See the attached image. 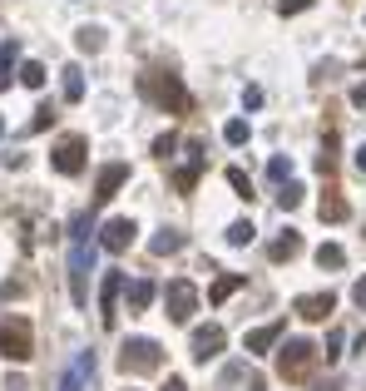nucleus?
Here are the masks:
<instances>
[{"label": "nucleus", "mask_w": 366, "mask_h": 391, "mask_svg": "<svg viewBox=\"0 0 366 391\" xmlns=\"http://www.w3.org/2000/svg\"><path fill=\"white\" fill-rule=\"evenodd\" d=\"M134 233H139L134 218H109V223L99 228V248H104V253H124V248L134 243Z\"/></svg>", "instance_id": "nucleus-9"}, {"label": "nucleus", "mask_w": 366, "mask_h": 391, "mask_svg": "<svg viewBox=\"0 0 366 391\" xmlns=\"http://www.w3.org/2000/svg\"><path fill=\"white\" fill-rule=\"evenodd\" d=\"M149 248H154V258H164V253H179V248H183V233H174V228H164V233H159V238H154Z\"/></svg>", "instance_id": "nucleus-23"}, {"label": "nucleus", "mask_w": 366, "mask_h": 391, "mask_svg": "<svg viewBox=\"0 0 366 391\" xmlns=\"http://www.w3.org/2000/svg\"><path fill=\"white\" fill-rule=\"evenodd\" d=\"M357 174H366V144H357Z\"/></svg>", "instance_id": "nucleus-38"}, {"label": "nucleus", "mask_w": 366, "mask_h": 391, "mask_svg": "<svg viewBox=\"0 0 366 391\" xmlns=\"http://www.w3.org/2000/svg\"><path fill=\"white\" fill-rule=\"evenodd\" d=\"M342 263H347V253H342L337 243H322V248H317V268H342Z\"/></svg>", "instance_id": "nucleus-27"}, {"label": "nucleus", "mask_w": 366, "mask_h": 391, "mask_svg": "<svg viewBox=\"0 0 366 391\" xmlns=\"http://www.w3.org/2000/svg\"><path fill=\"white\" fill-rule=\"evenodd\" d=\"M253 238H258V228H253V223H248V218H238V223H233V228H228V243H233V248H248V243H253Z\"/></svg>", "instance_id": "nucleus-24"}, {"label": "nucleus", "mask_w": 366, "mask_h": 391, "mask_svg": "<svg viewBox=\"0 0 366 391\" xmlns=\"http://www.w3.org/2000/svg\"><path fill=\"white\" fill-rule=\"evenodd\" d=\"M352 297H357V302H362V307H366V278H362V283H357V288H352Z\"/></svg>", "instance_id": "nucleus-39"}, {"label": "nucleus", "mask_w": 366, "mask_h": 391, "mask_svg": "<svg viewBox=\"0 0 366 391\" xmlns=\"http://www.w3.org/2000/svg\"><path fill=\"white\" fill-rule=\"evenodd\" d=\"M282 332H287V317H273V322H263V327H253L243 347H248L253 357H263V352H273V347H277V337H282Z\"/></svg>", "instance_id": "nucleus-13"}, {"label": "nucleus", "mask_w": 366, "mask_h": 391, "mask_svg": "<svg viewBox=\"0 0 366 391\" xmlns=\"http://www.w3.org/2000/svg\"><path fill=\"white\" fill-rule=\"evenodd\" d=\"M90 144L80 139V134H65L60 144H55V154H50V164H55V174H85V164H90V154H85Z\"/></svg>", "instance_id": "nucleus-6"}, {"label": "nucleus", "mask_w": 366, "mask_h": 391, "mask_svg": "<svg viewBox=\"0 0 366 391\" xmlns=\"http://www.w3.org/2000/svg\"><path fill=\"white\" fill-rule=\"evenodd\" d=\"M0 139H5V119H0Z\"/></svg>", "instance_id": "nucleus-41"}, {"label": "nucleus", "mask_w": 366, "mask_h": 391, "mask_svg": "<svg viewBox=\"0 0 366 391\" xmlns=\"http://www.w3.org/2000/svg\"><path fill=\"white\" fill-rule=\"evenodd\" d=\"M50 124H55V109H50V104H40V109H35V119H30V134H40V129H50Z\"/></svg>", "instance_id": "nucleus-31"}, {"label": "nucleus", "mask_w": 366, "mask_h": 391, "mask_svg": "<svg viewBox=\"0 0 366 391\" xmlns=\"http://www.w3.org/2000/svg\"><path fill=\"white\" fill-rule=\"evenodd\" d=\"M223 342H228L223 327H198V332H193V362L208 367L213 357H223Z\"/></svg>", "instance_id": "nucleus-12"}, {"label": "nucleus", "mask_w": 366, "mask_h": 391, "mask_svg": "<svg viewBox=\"0 0 366 391\" xmlns=\"http://www.w3.org/2000/svg\"><path fill=\"white\" fill-rule=\"evenodd\" d=\"M75 45H80L85 55H99V50H104V30H99V25H85V30H75Z\"/></svg>", "instance_id": "nucleus-21"}, {"label": "nucleus", "mask_w": 366, "mask_h": 391, "mask_svg": "<svg viewBox=\"0 0 366 391\" xmlns=\"http://www.w3.org/2000/svg\"><path fill=\"white\" fill-rule=\"evenodd\" d=\"M65 99H70V104H80V99H85V75H80L75 65L65 70Z\"/></svg>", "instance_id": "nucleus-25"}, {"label": "nucleus", "mask_w": 366, "mask_h": 391, "mask_svg": "<svg viewBox=\"0 0 366 391\" xmlns=\"http://www.w3.org/2000/svg\"><path fill=\"white\" fill-rule=\"evenodd\" d=\"M248 134H253V129H248V119H228V124H223V139H228L233 149H238V144H248Z\"/></svg>", "instance_id": "nucleus-26"}, {"label": "nucleus", "mask_w": 366, "mask_h": 391, "mask_svg": "<svg viewBox=\"0 0 366 391\" xmlns=\"http://www.w3.org/2000/svg\"><path fill=\"white\" fill-rule=\"evenodd\" d=\"M312 5H317V0H277L282 15H297V10H312Z\"/></svg>", "instance_id": "nucleus-35"}, {"label": "nucleus", "mask_w": 366, "mask_h": 391, "mask_svg": "<svg viewBox=\"0 0 366 391\" xmlns=\"http://www.w3.org/2000/svg\"><path fill=\"white\" fill-rule=\"evenodd\" d=\"M139 95L149 104H159L164 114H183L188 109V90L179 75H139Z\"/></svg>", "instance_id": "nucleus-2"}, {"label": "nucleus", "mask_w": 366, "mask_h": 391, "mask_svg": "<svg viewBox=\"0 0 366 391\" xmlns=\"http://www.w3.org/2000/svg\"><path fill=\"white\" fill-rule=\"evenodd\" d=\"M352 104H357V109H366V85H357V90H352Z\"/></svg>", "instance_id": "nucleus-37"}, {"label": "nucleus", "mask_w": 366, "mask_h": 391, "mask_svg": "<svg viewBox=\"0 0 366 391\" xmlns=\"http://www.w3.org/2000/svg\"><path fill=\"white\" fill-rule=\"evenodd\" d=\"M317 169H322V174L337 169V134H327V144H322V154H317Z\"/></svg>", "instance_id": "nucleus-28"}, {"label": "nucleus", "mask_w": 366, "mask_h": 391, "mask_svg": "<svg viewBox=\"0 0 366 391\" xmlns=\"http://www.w3.org/2000/svg\"><path fill=\"white\" fill-rule=\"evenodd\" d=\"M90 377H94V357L85 352V357H80V362L70 367V377L60 382V391H85V382H90Z\"/></svg>", "instance_id": "nucleus-16"}, {"label": "nucleus", "mask_w": 366, "mask_h": 391, "mask_svg": "<svg viewBox=\"0 0 366 391\" xmlns=\"http://www.w3.org/2000/svg\"><path fill=\"white\" fill-rule=\"evenodd\" d=\"M154 293H159V288H154L149 278H139V283H129V312H144V307L154 302Z\"/></svg>", "instance_id": "nucleus-20"}, {"label": "nucleus", "mask_w": 366, "mask_h": 391, "mask_svg": "<svg viewBox=\"0 0 366 391\" xmlns=\"http://www.w3.org/2000/svg\"><path fill=\"white\" fill-rule=\"evenodd\" d=\"M90 233H94V218L80 213L75 228H70V297H75V307L90 302V268H94V238Z\"/></svg>", "instance_id": "nucleus-1"}, {"label": "nucleus", "mask_w": 366, "mask_h": 391, "mask_svg": "<svg viewBox=\"0 0 366 391\" xmlns=\"http://www.w3.org/2000/svg\"><path fill=\"white\" fill-rule=\"evenodd\" d=\"M20 85H25V90H45V65H40V60H25V65H20Z\"/></svg>", "instance_id": "nucleus-22"}, {"label": "nucleus", "mask_w": 366, "mask_h": 391, "mask_svg": "<svg viewBox=\"0 0 366 391\" xmlns=\"http://www.w3.org/2000/svg\"><path fill=\"white\" fill-rule=\"evenodd\" d=\"M0 357H5V362H30V357H35V332H30V317L10 312V317L0 322Z\"/></svg>", "instance_id": "nucleus-3"}, {"label": "nucleus", "mask_w": 366, "mask_h": 391, "mask_svg": "<svg viewBox=\"0 0 366 391\" xmlns=\"http://www.w3.org/2000/svg\"><path fill=\"white\" fill-rule=\"evenodd\" d=\"M228 184L238 189V198H253V179H248L243 169H228Z\"/></svg>", "instance_id": "nucleus-30"}, {"label": "nucleus", "mask_w": 366, "mask_h": 391, "mask_svg": "<svg viewBox=\"0 0 366 391\" xmlns=\"http://www.w3.org/2000/svg\"><path fill=\"white\" fill-rule=\"evenodd\" d=\"M15 60H20V40H5V45H0V90H10Z\"/></svg>", "instance_id": "nucleus-18"}, {"label": "nucleus", "mask_w": 366, "mask_h": 391, "mask_svg": "<svg viewBox=\"0 0 366 391\" xmlns=\"http://www.w3.org/2000/svg\"><path fill=\"white\" fill-rule=\"evenodd\" d=\"M164 307H169V322H188V317L198 312V288H193L188 278H174V283L164 288Z\"/></svg>", "instance_id": "nucleus-7"}, {"label": "nucleus", "mask_w": 366, "mask_h": 391, "mask_svg": "<svg viewBox=\"0 0 366 391\" xmlns=\"http://www.w3.org/2000/svg\"><path fill=\"white\" fill-rule=\"evenodd\" d=\"M302 194H307L302 184H287V189L277 194V208H282V213H287V208H297V203H302Z\"/></svg>", "instance_id": "nucleus-29"}, {"label": "nucleus", "mask_w": 366, "mask_h": 391, "mask_svg": "<svg viewBox=\"0 0 366 391\" xmlns=\"http://www.w3.org/2000/svg\"><path fill=\"white\" fill-rule=\"evenodd\" d=\"M243 283H248V278H243V273H223V278H218V283H213V288H208V302H213V307H218V302H228V297L238 293V288H243Z\"/></svg>", "instance_id": "nucleus-17"}, {"label": "nucleus", "mask_w": 366, "mask_h": 391, "mask_svg": "<svg viewBox=\"0 0 366 391\" xmlns=\"http://www.w3.org/2000/svg\"><path fill=\"white\" fill-rule=\"evenodd\" d=\"M287 174H292V159H287V154H277L273 164H268V179H277V184H282Z\"/></svg>", "instance_id": "nucleus-32"}, {"label": "nucleus", "mask_w": 366, "mask_h": 391, "mask_svg": "<svg viewBox=\"0 0 366 391\" xmlns=\"http://www.w3.org/2000/svg\"><path fill=\"white\" fill-rule=\"evenodd\" d=\"M174 149H179V139H174V134H164V139H154V154H159V159H169Z\"/></svg>", "instance_id": "nucleus-34"}, {"label": "nucleus", "mask_w": 366, "mask_h": 391, "mask_svg": "<svg viewBox=\"0 0 366 391\" xmlns=\"http://www.w3.org/2000/svg\"><path fill=\"white\" fill-rule=\"evenodd\" d=\"M297 253H302V233H297V228H287L282 238H273V248H268V258H273V263H292Z\"/></svg>", "instance_id": "nucleus-15"}, {"label": "nucleus", "mask_w": 366, "mask_h": 391, "mask_svg": "<svg viewBox=\"0 0 366 391\" xmlns=\"http://www.w3.org/2000/svg\"><path fill=\"white\" fill-rule=\"evenodd\" d=\"M119 293H124V273L109 268L104 273V288H99V322L104 327H114V317H119Z\"/></svg>", "instance_id": "nucleus-8"}, {"label": "nucleus", "mask_w": 366, "mask_h": 391, "mask_svg": "<svg viewBox=\"0 0 366 391\" xmlns=\"http://www.w3.org/2000/svg\"><path fill=\"white\" fill-rule=\"evenodd\" d=\"M292 312L307 317V322H327V317L337 312V297L332 293H302L297 302H292Z\"/></svg>", "instance_id": "nucleus-11"}, {"label": "nucleus", "mask_w": 366, "mask_h": 391, "mask_svg": "<svg viewBox=\"0 0 366 391\" xmlns=\"http://www.w3.org/2000/svg\"><path fill=\"white\" fill-rule=\"evenodd\" d=\"M119 367H124L129 377H149V372L164 367V347H159L154 337H129L124 352H119Z\"/></svg>", "instance_id": "nucleus-4"}, {"label": "nucleus", "mask_w": 366, "mask_h": 391, "mask_svg": "<svg viewBox=\"0 0 366 391\" xmlns=\"http://www.w3.org/2000/svg\"><path fill=\"white\" fill-rule=\"evenodd\" d=\"M124 184H129V164H119V159H114V164H104V169H99V184H94V208H99V203H109Z\"/></svg>", "instance_id": "nucleus-10"}, {"label": "nucleus", "mask_w": 366, "mask_h": 391, "mask_svg": "<svg viewBox=\"0 0 366 391\" xmlns=\"http://www.w3.org/2000/svg\"><path fill=\"white\" fill-rule=\"evenodd\" d=\"M317 213H322V223H347V198H337V194H327L322 203H317Z\"/></svg>", "instance_id": "nucleus-19"}, {"label": "nucleus", "mask_w": 366, "mask_h": 391, "mask_svg": "<svg viewBox=\"0 0 366 391\" xmlns=\"http://www.w3.org/2000/svg\"><path fill=\"white\" fill-rule=\"evenodd\" d=\"M317 357H327V362H337V357H342V332H332V337H327V347H322Z\"/></svg>", "instance_id": "nucleus-33"}, {"label": "nucleus", "mask_w": 366, "mask_h": 391, "mask_svg": "<svg viewBox=\"0 0 366 391\" xmlns=\"http://www.w3.org/2000/svg\"><path fill=\"white\" fill-rule=\"evenodd\" d=\"M312 362H317V347L312 342H287V347H277V372L287 377V382H302L307 372H312Z\"/></svg>", "instance_id": "nucleus-5"}, {"label": "nucleus", "mask_w": 366, "mask_h": 391, "mask_svg": "<svg viewBox=\"0 0 366 391\" xmlns=\"http://www.w3.org/2000/svg\"><path fill=\"white\" fill-rule=\"evenodd\" d=\"M243 104H248V109H258V104H263V90H258V85H248V90H243Z\"/></svg>", "instance_id": "nucleus-36"}, {"label": "nucleus", "mask_w": 366, "mask_h": 391, "mask_svg": "<svg viewBox=\"0 0 366 391\" xmlns=\"http://www.w3.org/2000/svg\"><path fill=\"white\" fill-rule=\"evenodd\" d=\"M164 391H188V387H183L179 377H169V382H164Z\"/></svg>", "instance_id": "nucleus-40"}, {"label": "nucleus", "mask_w": 366, "mask_h": 391, "mask_svg": "<svg viewBox=\"0 0 366 391\" xmlns=\"http://www.w3.org/2000/svg\"><path fill=\"white\" fill-rule=\"evenodd\" d=\"M203 169H208V149H203V144H193V149H188V164L174 174V189H179V194H193V184H198V174H203Z\"/></svg>", "instance_id": "nucleus-14"}]
</instances>
